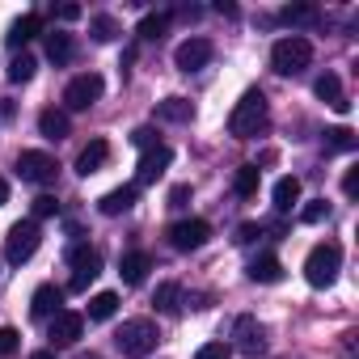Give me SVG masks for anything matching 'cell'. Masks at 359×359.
<instances>
[{"mask_svg": "<svg viewBox=\"0 0 359 359\" xmlns=\"http://www.w3.org/2000/svg\"><path fill=\"white\" fill-rule=\"evenodd\" d=\"M262 127H266V97H262L258 89H250V93L233 106L229 131H233L237 140H254V135H262Z\"/></svg>", "mask_w": 359, "mask_h": 359, "instance_id": "6da1fadb", "label": "cell"}, {"mask_svg": "<svg viewBox=\"0 0 359 359\" xmlns=\"http://www.w3.org/2000/svg\"><path fill=\"white\" fill-rule=\"evenodd\" d=\"M309 64H313V43H309L304 34H287V39H279L275 51H271V68L283 72V76H296V72H304Z\"/></svg>", "mask_w": 359, "mask_h": 359, "instance_id": "7a4b0ae2", "label": "cell"}, {"mask_svg": "<svg viewBox=\"0 0 359 359\" xmlns=\"http://www.w3.org/2000/svg\"><path fill=\"white\" fill-rule=\"evenodd\" d=\"M114 342H118V351H123L127 359H144V355L156 351V325H152L148 317H131V321L118 325Z\"/></svg>", "mask_w": 359, "mask_h": 359, "instance_id": "3957f363", "label": "cell"}, {"mask_svg": "<svg viewBox=\"0 0 359 359\" xmlns=\"http://www.w3.org/2000/svg\"><path fill=\"white\" fill-rule=\"evenodd\" d=\"M338 266H342V250H338L334 241L313 245L309 258H304V279H309V287H330V283L338 279Z\"/></svg>", "mask_w": 359, "mask_h": 359, "instance_id": "277c9868", "label": "cell"}, {"mask_svg": "<svg viewBox=\"0 0 359 359\" xmlns=\"http://www.w3.org/2000/svg\"><path fill=\"white\" fill-rule=\"evenodd\" d=\"M43 245V233H39V224L34 220H22V224H13L9 229V237H5V258L13 262V266H22V262H30L34 258V250Z\"/></svg>", "mask_w": 359, "mask_h": 359, "instance_id": "5b68a950", "label": "cell"}, {"mask_svg": "<svg viewBox=\"0 0 359 359\" xmlns=\"http://www.w3.org/2000/svg\"><path fill=\"white\" fill-rule=\"evenodd\" d=\"M18 173L26 177V182H34V187H51L55 177H60V161H55L51 152L26 148V152L18 156Z\"/></svg>", "mask_w": 359, "mask_h": 359, "instance_id": "8992f818", "label": "cell"}, {"mask_svg": "<svg viewBox=\"0 0 359 359\" xmlns=\"http://www.w3.org/2000/svg\"><path fill=\"white\" fill-rule=\"evenodd\" d=\"M68 266H72V292H85L93 279H97V271H102V254L93 250V245H72L68 250Z\"/></svg>", "mask_w": 359, "mask_h": 359, "instance_id": "52a82bcc", "label": "cell"}, {"mask_svg": "<svg viewBox=\"0 0 359 359\" xmlns=\"http://www.w3.org/2000/svg\"><path fill=\"white\" fill-rule=\"evenodd\" d=\"M102 89H106V81H102L97 72L72 76V81H68V89H64V106H68V110H89V106L102 97Z\"/></svg>", "mask_w": 359, "mask_h": 359, "instance_id": "ba28073f", "label": "cell"}, {"mask_svg": "<svg viewBox=\"0 0 359 359\" xmlns=\"http://www.w3.org/2000/svg\"><path fill=\"white\" fill-rule=\"evenodd\" d=\"M208 241H212V224H208V220H177V224L169 229V245L182 250V254L203 250Z\"/></svg>", "mask_w": 359, "mask_h": 359, "instance_id": "9c48e42d", "label": "cell"}, {"mask_svg": "<svg viewBox=\"0 0 359 359\" xmlns=\"http://www.w3.org/2000/svg\"><path fill=\"white\" fill-rule=\"evenodd\" d=\"M169 161H173V148H169V144L144 148V152H140V165H135V191L148 187V182H156V177L169 169Z\"/></svg>", "mask_w": 359, "mask_h": 359, "instance_id": "30bf717a", "label": "cell"}, {"mask_svg": "<svg viewBox=\"0 0 359 359\" xmlns=\"http://www.w3.org/2000/svg\"><path fill=\"white\" fill-rule=\"evenodd\" d=\"M212 55H216V47L208 39H187L182 47L173 51V64H177V72H199V68L212 64Z\"/></svg>", "mask_w": 359, "mask_h": 359, "instance_id": "8fae6325", "label": "cell"}, {"mask_svg": "<svg viewBox=\"0 0 359 359\" xmlns=\"http://www.w3.org/2000/svg\"><path fill=\"white\" fill-rule=\"evenodd\" d=\"M81 334H85V317H81V313L60 309V313L51 317V342H55V346H72V342H81Z\"/></svg>", "mask_w": 359, "mask_h": 359, "instance_id": "7c38bea8", "label": "cell"}, {"mask_svg": "<svg viewBox=\"0 0 359 359\" xmlns=\"http://www.w3.org/2000/svg\"><path fill=\"white\" fill-rule=\"evenodd\" d=\"M233 338H237V351L241 355H258L262 346H266V330L258 325V317H237V325H233Z\"/></svg>", "mask_w": 359, "mask_h": 359, "instance_id": "4fadbf2b", "label": "cell"}, {"mask_svg": "<svg viewBox=\"0 0 359 359\" xmlns=\"http://www.w3.org/2000/svg\"><path fill=\"white\" fill-rule=\"evenodd\" d=\"M313 93H317V97H321L325 106H334L338 114H346V106H351V102L342 97V81H338L334 72H325V76H317V85H313Z\"/></svg>", "mask_w": 359, "mask_h": 359, "instance_id": "5bb4252c", "label": "cell"}, {"mask_svg": "<svg viewBox=\"0 0 359 359\" xmlns=\"http://www.w3.org/2000/svg\"><path fill=\"white\" fill-rule=\"evenodd\" d=\"M106 161H110V144H106V140H93L89 148H81V156H76V173L89 177V173H97Z\"/></svg>", "mask_w": 359, "mask_h": 359, "instance_id": "9a60e30c", "label": "cell"}, {"mask_svg": "<svg viewBox=\"0 0 359 359\" xmlns=\"http://www.w3.org/2000/svg\"><path fill=\"white\" fill-rule=\"evenodd\" d=\"M60 300H64V292H60L55 283H43V287L30 296V313H34L39 321H43V317H55V313H60Z\"/></svg>", "mask_w": 359, "mask_h": 359, "instance_id": "2e32d148", "label": "cell"}, {"mask_svg": "<svg viewBox=\"0 0 359 359\" xmlns=\"http://www.w3.org/2000/svg\"><path fill=\"white\" fill-rule=\"evenodd\" d=\"M135 187H118V191H110V195H102V203H97V212L102 216H123V212H131L135 208Z\"/></svg>", "mask_w": 359, "mask_h": 359, "instance_id": "e0dca14e", "label": "cell"}, {"mask_svg": "<svg viewBox=\"0 0 359 359\" xmlns=\"http://www.w3.org/2000/svg\"><path fill=\"white\" fill-rule=\"evenodd\" d=\"M39 30H43V22H39V13H26V18H18V22L9 26V34H5V43H9L13 51H18V47H26V43H30V39H34Z\"/></svg>", "mask_w": 359, "mask_h": 359, "instance_id": "ac0fdd59", "label": "cell"}, {"mask_svg": "<svg viewBox=\"0 0 359 359\" xmlns=\"http://www.w3.org/2000/svg\"><path fill=\"white\" fill-rule=\"evenodd\" d=\"M152 271V258L144 254V250H135V254H127L123 258V266H118V275H123V283L127 287H135V283H144V275Z\"/></svg>", "mask_w": 359, "mask_h": 359, "instance_id": "d6986e66", "label": "cell"}, {"mask_svg": "<svg viewBox=\"0 0 359 359\" xmlns=\"http://www.w3.org/2000/svg\"><path fill=\"white\" fill-rule=\"evenodd\" d=\"M250 279H254V283H279V279H283V262H279L275 254H262V258L250 262Z\"/></svg>", "mask_w": 359, "mask_h": 359, "instance_id": "ffe728a7", "label": "cell"}, {"mask_svg": "<svg viewBox=\"0 0 359 359\" xmlns=\"http://www.w3.org/2000/svg\"><path fill=\"white\" fill-rule=\"evenodd\" d=\"M191 114H195V106L187 97H165V102H156V118H165V123H191Z\"/></svg>", "mask_w": 359, "mask_h": 359, "instance_id": "44dd1931", "label": "cell"}, {"mask_svg": "<svg viewBox=\"0 0 359 359\" xmlns=\"http://www.w3.org/2000/svg\"><path fill=\"white\" fill-rule=\"evenodd\" d=\"M68 127H72L68 110H43V114H39V131H43L47 140H64V135H68Z\"/></svg>", "mask_w": 359, "mask_h": 359, "instance_id": "7402d4cb", "label": "cell"}, {"mask_svg": "<svg viewBox=\"0 0 359 359\" xmlns=\"http://www.w3.org/2000/svg\"><path fill=\"white\" fill-rule=\"evenodd\" d=\"M271 199H275V212H292L300 203V182H296V177H279Z\"/></svg>", "mask_w": 359, "mask_h": 359, "instance_id": "603a6c76", "label": "cell"}, {"mask_svg": "<svg viewBox=\"0 0 359 359\" xmlns=\"http://www.w3.org/2000/svg\"><path fill=\"white\" fill-rule=\"evenodd\" d=\"M72 51H76L72 34H64V30L47 34V60H51V64H68V60H72Z\"/></svg>", "mask_w": 359, "mask_h": 359, "instance_id": "cb8c5ba5", "label": "cell"}, {"mask_svg": "<svg viewBox=\"0 0 359 359\" xmlns=\"http://www.w3.org/2000/svg\"><path fill=\"white\" fill-rule=\"evenodd\" d=\"M258 182H262V169H258V165H241L237 177H233V191H237L241 199H250V195H258Z\"/></svg>", "mask_w": 359, "mask_h": 359, "instance_id": "d4e9b609", "label": "cell"}, {"mask_svg": "<svg viewBox=\"0 0 359 359\" xmlns=\"http://www.w3.org/2000/svg\"><path fill=\"white\" fill-rule=\"evenodd\" d=\"M114 313H118V296L114 292H97L89 300V321H110Z\"/></svg>", "mask_w": 359, "mask_h": 359, "instance_id": "484cf974", "label": "cell"}, {"mask_svg": "<svg viewBox=\"0 0 359 359\" xmlns=\"http://www.w3.org/2000/svg\"><path fill=\"white\" fill-rule=\"evenodd\" d=\"M152 304L161 313H177V309H182V287H177V283H161L156 296H152Z\"/></svg>", "mask_w": 359, "mask_h": 359, "instance_id": "4316f807", "label": "cell"}, {"mask_svg": "<svg viewBox=\"0 0 359 359\" xmlns=\"http://www.w3.org/2000/svg\"><path fill=\"white\" fill-rule=\"evenodd\" d=\"M89 30H93V39H97V43H114V39L123 34V30H118V22H114L110 13H97V18L89 22Z\"/></svg>", "mask_w": 359, "mask_h": 359, "instance_id": "83f0119b", "label": "cell"}, {"mask_svg": "<svg viewBox=\"0 0 359 359\" xmlns=\"http://www.w3.org/2000/svg\"><path fill=\"white\" fill-rule=\"evenodd\" d=\"M34 68H39V64H34V55H30V51H22V55H13V64H9V81H13V85H26V81L34 76Z\"/></svg>", "mask_w": 359, "mask_h": 359, "instance_id": "f1b7e54d", "label": "cell"}, {"mask_svg": "<svg viewBox=\"0 0 359 359\" xmlns=\"http://www.w3.org/2000/svg\"><path fill=\"white\" fill-rule=\"evenodd\" d=\"M351 148H355V131H351V127L325 131V152H351Z\"/></svg>", "mask_w": 359, "mask_h": 359, "instance_id": "f546056e", "label": "cell"}, {"mask_svg": "<svg viewBox=\"0 0 359 359\" xmlns=\"http://www.w3.org/2000/svg\"><path fill=\"white\" fill-rule=\"evenodd\" d=\"M279 18H283L287 26H313V22H317V9H313V5H287Z\"/></svg>", "mask_w": 359, "mask_h": 359, "instance_id": "4dcf8cb0", "label": "cell"}, {"mask_svg": "<svg viewBox=\"0 0 359 359\" xmlns=\"http://www.w3.org/2000/svg\"><path fill=\"white\" fill-rule=\"evenodd\" d=\"M165 26H169V13H148V18L140 22V39H161Z\"/></svg>", "mask_w": 359, "mask_h": 359, "instance_id": "1f68e13d", "label": "cell"}, {"mask_svg": "<svg viewBox=\"0 0 359 359\" xmlns=\"http://www.w3.org/2000/svg\"><path fill=\"white\" fill-rule=\"evenodd\" d=\"M300 220H304V224H321V220H330V203H325V199H313V203L300 212Z\"/></svg>", "mask_w": 359, "mask_h": 359, "instance_id": "d6a6232c", "label": "cell"}, {"mask_svg": "<svg viewBox=\"0 0 359 359\" xmlns=\"http://www.w3.org/2000/svg\"><path fill=\"white\" fill-rule=\"evenodd\" d=\"M195 359H233V346L229 342H203L195 351Z\"/></svg>", "mask_w": 359, "mask_h": 359, "instance_id": "836d02e7", "label": "cell"}, {"mask_svg": "<svg viewBox=\"0 0 359 359\" xmlns=\"http://www.w3.org/2000/svg\"><path fill=\"white\" fill-rule=\"evenodd\" d=\"M22 346V334L13 330V325H0V359H5V355H13Z\"/></svg>", "mask_w": 359, "mask_h": 359, "instance_id": "e575fe53", "label": "cell"}, {"mask_svg": "<svg viewBox=\"0 0 359 359\" xmlns=\"http://www.w3.org/2000/svg\"><path fill=\"white\" fill-rule=\"evenodd\" d=\"M262 237V224H254V220H245V224H237V245H250V241H258Z\"/></svg>", "mask_w": 359, "mask_h": 359, "instance_id": "d590c367", "label": "cell"}, {"mask_svg": "<svg viewBox=\"0 0 359 359\" xmlns=\"http://www.w3.org/2000/svg\"><path fill=\"white\" fill-rule=\"evenodd\" d=\"M55 212H60V203H55L51 195H39V199H34V220H47V216H55Z\"/></svg>", "mask_w": 359, "mask_h": 359, "instance_id": "8d00e7d4", "label": "cell"}, {"mask_svg": "<svg viewBox=\"0 0 359 359\" xmlns=\"http://www.w3.org/2000/svg\"><path fill=\"white\" fill-rule=\"evenodd\" d=\"M131 144H135L140 152H144V148H156V131H152V127H140V131L131 135Z\"/></svg>", "mask_w": 359, "mask_h": 359, "instance_id": "74e56055", "label": "cell"}, {"mask_svg": "<svg viewBox=\"0 0 359 359\" xmlns=\"http://www.w3.org/2000/svg\"><path fill=\"white\" fill-rule=\"evenodd\" d=\"M187 199H191V187H187V182H177V187L169 191V208H187Z\"/></svg>", "mask_w": 359, "mask_h": 359, "instance_id": "f35d334b", "label": "cell"}, {"mask_svg": "<svg viewBox=\"0 0 359 359\" xmlns=\"http://www.w3.org/2000/svg\"><path fill=\"white\" fill-rule=\"evenodd\" d=\"M342 191H346V199H355V195H359V169H346V177H342Z\"/></svg>", "mask_w": 359, "mask_h": 359, "instance_id": "ab89813d", "label": "cell"}, {"mask_svg": "<svg viewBox=\"0 0 359 359\" xmlns=\"http://www.w3.org/2000/svg\"><path fill=\"white\" fill-rule=\"evenodd\" d=\"M76 18H81V5H64L60 9V22H76Z\"/></svg>", "mask_w": 359, "mask_h": 359, "instance_id": "60d3db41", "label": "cell"}, {"mask_svg": "<svg viewBox=\"0 0 359 359\" xmlns=\"http://www.w3.org/2000/svg\"><path fill=\"white\" fill-rule=\"evenodd\" d=\"M5 203H9V182L0 177V208H5Z\"/></svg>", "mask_w": 359, "mask_h": 359, "instance_id": "b9f144b4", "label": "cell"}, {"mask_svg": "<svg viewBox=\"0 0 359 359\" xmlns=\"http://www.w3.org/2000/svg\"><path fill=\"white\" fill-rule=\"evenodd\" d=\"M30 359H55V351H34Z\"/></svg>", "mask_w": 359, "mask_h": 359, "instance_id": "7bdbcfd3", "label": "cell"}]
</instances>
